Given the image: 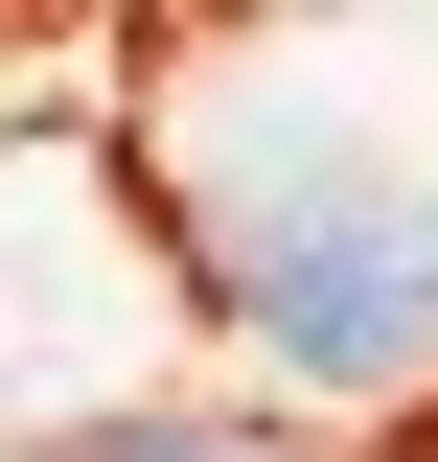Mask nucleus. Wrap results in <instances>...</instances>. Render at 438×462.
I'll list each match as a JSON object with an SVG mask.
<instances>
[{"mask_svg":"<svg viewBox=\"0 0 438 462\" xmlns=\"http://www.w3.org/2000/svg\"><path fill=\"white\" fill-rule=\"evenodd\" d=\"M208 300L300 370H346V393H392L438 346V208L324 116H231L208 139Z\"/></svg>","mask_w":438,"mask_h":462,"instance_id":"nucleus-1","label":"nucleus"},{"mask_svg":"<svg viewBox=\"0 0 438 462\" xmlns=\"http://www.w3.org/2000/svg\"><path fill=\"white\" fill-rule=\"evenodd\" d=\"M23 462H277L254 416H47Z\"/></svg>","mask_w":438,"mask_h":462,"instance_id":"nucleus-2","label":"nucleus"}]
</instances>
